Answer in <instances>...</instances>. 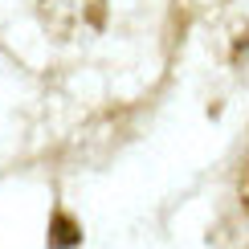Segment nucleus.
<instances>
[{
    "instance_id": "nucleus-1",
    "label": "nucleus",
    "mask_w": 249,
    "mask_h": 249,
    "mask_svg": "<svg viewBox=\"0 0 249 249\" xmlns=\"http://www.w3.org/2000/svg\"><path fill=\"white\" fill-rule=\"evenodd\" d=\"M78 241H82V229L66 213H57L53 221H49V249H74Z\"/></svg>"
},
{
    "instance_id": "nucleus-2",
    "label": "nucleus",
    "mask_w": 249,
    "mask_h": 249,
    "mask_svg": "<svg viewBox=\"0 0 249 249\" xmlns=\"http://www.w3.org/2000/svg\"><path fill=\"white\" fill-rule=\"evenodd\" d=\"M241 209L249 213V172H245V180H241Z\"/></svg>"
}]
</instances>
